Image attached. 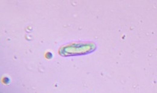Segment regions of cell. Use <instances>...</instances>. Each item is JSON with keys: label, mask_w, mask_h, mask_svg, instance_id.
I'll use <instances>...</instances> for the list:
<instances>
[{"label": "cell", "mask_w": 157, "mask_h": 93, "mask_svg": "<svg viewBox=\"0 0 157 93\" xmlns=\"http://www.w3.org/2000/svg\"><path fill=\"white\" fill-rule=\"evenodd\" d=\"M9 78H4V82H6V83H9Z\"/></svg>", "instance_id": "6da1fadb"}]
</instances>
